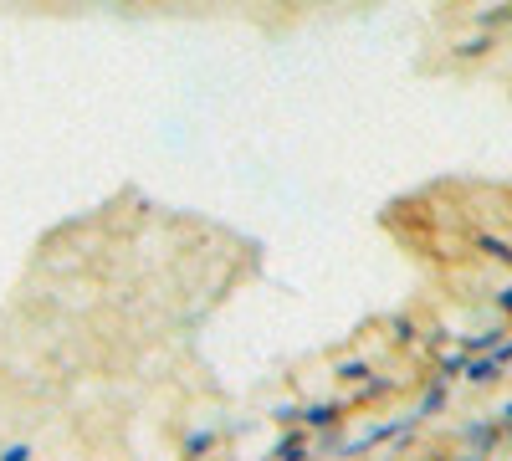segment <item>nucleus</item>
Here are the masks:
<instances>
[{"label":"nucleus","mask_w":512,"mask_h":461,"mask_svg":"<svg viewBox=\"0 0 512 461\" xmlns=\"http://www.w3.org/2000/svg\"><path fill=\"white\" fill-rule=\"evenodd\" d=\"M344 415H349V400H308L303 405V415H297V421H303L313 436L318 431H333V426H344Z\"/></svg>","instance_id":"f257e3e1"},{"label":"nucleus","mask_w":512,"mask_h":461,"mask_svg":"<svg viewBox=\"0 0 512 461\" xmlns=\"http://www.w3.org/2000/svg\"><path fill=\"white\" fill-rule=\"evenodd\" d=\"M395 374H369V380H359V385H349V410H364V405H379L384 395H395Z\"/></svg>","instance_id":"f03ea898"},{"label":"nucleus","mask_w":512,"mask_h":461,"mask_svg":"<svg viewBox=\"0 0 512 461\" xmlns=\"http://www.w3.org/2000/svg\"><path fill=\"white\" fill-rule=\"evenodd\" d=\"M313 451V431L297 421V426H282V436L272 441V456H282V461H297V456H308Z\"/></svg>","instance_id":"7ed1b4c3"},{"label":"nucleus","mask_w":512,"mask_h":461,"mask_svg":"<svg viewBox=\"0 0 512 461\" xmlns=\"http://www.w3.org/2000/svg\"><path fill=\"white\" fill-rule=\"evenodd\" d=\"M492 47H497V36L477 26V36H461V41H451V62H456V67H466V62H482Z\"/></svg>","instance_id":"20e7f679"},{"label":"nucleus","mask_w":512,"mask_h":461,"mask_svg":"<svg viewBox=\"0 0 512 461\" xmlns=\"http://www.w3.org/2000/svg\"><path fill=\"white\" fill-rule=\"evenodd\" d=\"M502 359L487 349V354H472V359H466V385H477V390H487V385H497L502 380Z\"/></svg>","instance_id":"39448f33"},{"label":"nucleus","mask_w":512,"mask_h":461,"mask_svg":"<svg viewBox=\"0 0 512 461\" xmlns=\"http://www.w3.org/2000/svg\"><path fill=\"white\" fill-rule=\"evenodd\" d=\"M487 262H502V267H512V236H497V231H482L477 241H472Z\"/></svg>","instance_id":"423d86ee"},{"label":"nucleus","mask_w":512,"mask_h":461,"mask_svg":"<svg viewBox=\"0 0 512 461\" xmlns=\"http://www.w3.org/2000/svg\"><path fill=\"white\" fill-rule=\"evenodd\" d=\"M446 400H451V380H431V390H425L420 405H415V421H431L436 410H446Z\"/></svg>","instance_id":"0eeeda50"},{"label":"nucleus","mask_w":512,"mask_h":461,"mask_svg":"<svg viewBox=\"0 0 512 461\" xmlns=\"http://www.w3.org/2000/svg\"><path fill=\"white\" fill-rule=\"evenodd\" d=\"M466 446H482V451H497V446H507V441H502V421L466 426Z\"/></svg>","instance_id":"6e6552de"},{"label":"nucleus","mask_w":512,"mask_h":461,"mask_svg":"<svg viewBox=\"0 0 512 461\" xmlns=\"http://www.w3.org/2000/svg\"><path fill=\"white\" fill-rule=\"evenodd\" d=\"M507 339V323H497V328H482V333H466V339H461V349L466 354H487V349H497Z\"/></svg>","instance_id":"1a4fd4ad"},{"label":"nucleus","mask_w":512,"mask_h":461,"mask_svg":"<svg viewBox=\"0 0 512 461\" xmlns=\"http://www.w3.org/2000/svg\"><path fill=\"white\" fill-rule=\"evenodd\" d=\"M369 374H374V364H369L364 354H359V359H338V364H333V380H338V385H359V380H369Z\"/></svg>","instance_id":"9d476101"},{"label":"nucleus","mask_w":512,"mask_h":461,"mask_svg":"<svg viewBox=\"0 0 512 461\" xmlns=\"http://www.w3.org/2000/svg\"><path fill=\"white\" fill-rule=\"evenodd\" d=\"M216 441H221L216 431H190V436L180 441V451H185V456H210V451H216Z\"/></svg>","instance_id":"9b49d317"},{"label":"nucleus","mask_w":512,"mask_h":461,"mask_svg":"<svg viewBox=\"0 0 512 461\" xmlns=\"http://www.w3.org/2000/svg\"><path fill=\"white\" fill-rule=\"evenodd\" d=\"M466 359H472L466 349H461V354H441V359H436V380H456V374H466Z\"/></svg>","instance_id":"f8f14e48"},{"label":"nucleus","mask_w":512,"mask_h":461,"mask_svg":"<svg viewBox=\"0 0 512 461\" xmlns=\"http://www.w3.org/2000/svg\"><path fill=\"white\" fill-rule=\"evenodd\" d=\"M390 328H395V333H390L395 344H415V318H410V313H400V318H395Z\"/></svg>","instance_id":"ddd939ff"},{"label":"nucleus","mask_w":512,"mask_h":461,"mask_svg":"<svg viewBox=\"0 0 512 461\" xmlns=\"http://www.w3.org/2000/svg\"><path fill=\"white\" fill-rule=\"evenodd\" d=\"M36 446L31 441H11V446H0V461H31Z\"/></svg>","instance_id":"4468645a"},{"label":"nucleus","mask_w":512,"mask_h":461,"mask_svg":"<svg viewBox=\"0 0 512 461\" xmlns=\"http://www.w3.org/2000/svg\"><path fill=\"white\" fill-rule=\"evenodd\" d=\"M492 308H497V318H512V282L492 292Z\"/></svg>","instance_id":"2eb2a0df"},{"label":"nucleus","mask_w":512,"mask_h":461,"mask_svg":"<svg viewBox=\"0 0 512 461\" xmlns=\"http://www.w3.org/2000/svg\"><path fill=\"white\" fill-rule=\"evenodd\" d=\"M297 415H303V405H277L272 421H277V426H297Z\"/></svg>","instance_id":"dca6fc26"},{"label":"nucleus","mask_w":512,"mask_h":461,"mask_svg":"<svg viewBox=\"0 0 512 461\" xmlns=\"http://www.w3.org/2000/svg\"><path fill=\"white\" fill-rule=\"evenodd\" d=\"M497 421H502V441H507V446H512V405H507V410H502V415H497Z\"/></svg>","instance_id":"f3484780"},{"label":"nucleus","mask_w":512,"mask_h":461,"mask_svg":"<svg viewBox=\"0 0 512 461\" xmlns=\"http://www.w3.org/2000/svg\"><path fill=\"white\" fill-rule=\"evenodd\" d=\"M308 6H338V0H308Z\"/></svg>","instance_id":"a211bd4d"}]
</instances>
